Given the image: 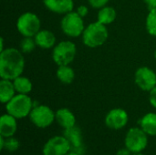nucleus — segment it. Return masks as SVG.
Wrapping results in <instances>:
<instances>
[{
    "instance_id": "nucleus-1",
    "label": "nucleus",
    "mask_w": 156,
    "mask_h": 155,
    "mask_svg": "<svg viewBox=\"0 0 156 155\" xmlns=\"http://www.w3.org/2000/svg\"><path fill=\"white\" fill-rule=\"evenodd\" d=\"M24 54L19 48H5L0 52V77L1 79H15L23 74L25 69Z\"/></svg>"
},
{
    "instance_id": "nucleus-2",
    "label": "nucleus",
    "mask_w": 156,
    "mask_h": 155,
    "mask_svg": "<svg viewBox=\"0 0 156 155\" xmlns=\"http://www.w3.org/2000/svg\"><path fill=\"white\" fill-rule=\"evenodd\" d=\"M109 37V30L107 26L100 23L99 21L89 24L82 35V43L90 48H96L105 44Z\"/></svg>"
},
{
    "instance_id": "nucleus-3",
    "label": "nucleus",
    "mask_w": 156,
    "mask_h": 155,
    "mask_svg": "<svg viewBox=\"0 0 156 155\" xmlns=\"http://www.w3.org/2000/svg\"><path fill=\"white\" fill-rule=\"evenodd\" d=\"M5 106L7 113L20 120L29 116L34 107V100L29 94L16 93Z\"/></svg>"
},
{
    "instance_id": "nucleus-4",
    "label": "nucleus",
    "mask_w": 156,
    "mask_h": 155,
    "mask_svg": "<svg viewBox=\"0 0 156 155\" xmlns=\"http://www.w3.org/2000/svg\"><path fill=\"white\" fill-rule=\"evenodd\" d=\"M77 55V46L71 40H62L52 48L51 57L57 66L70 65Z\"/></svg>"
},
{
    "instance_id": "nucleus-5",
    "label": "nucleus",
    "mask_w": 156,
    "mask_h": 155,
    "mask_svg": "<svg viewBox=\"0 0 156 155\" xmlns=\"http://www.w3.org/2000/svg\"><path fill=\"white\" fill-rule=\"evenodd\" d=\"M86 26L84 18L80 16L75 10L63 15L60 20V28L64 35L69 37H81Z\"/></svg>"
},
{
    "instance_id": "nucleus-6",
    "label": "nucleus",
    "mask_w": 156,
    "mask_h": 155,
    "mask_svg": "<svg viewBox=\"0 0 156 155\" xmlns=\"http://www.w3.org/2000/svg\"><path fill=\"white\" fill-rule=\"evenodd\" d=\"M33 125L39 129H46L55 122V111L48 105L34 101V107L28 116Z\"/></svg>"
},
{
    "instance_id": "nucleus-7",
    "label": "nucleus",
    "mask_w": 156,
    "mask_h": 155,
    "mask_svg": "<svg viewBox=\"0 0 156 155\" xmlns=\"http://www.w3.org/2000/svg\"><path fill=\"white\" fill-rule=\"evenodd\" d=\"M16 26L22 37H34L41 29V20L37 14L33 12H25L18 16Z\"/></svg>"
},
{
    "instance_id": "nucleus-8",
    "label": "nucleus",
    "mask_w": 156,
    "mask_h": 155,
    "mask_svg": "<svg viewBox=\"0 0 156 155\" xmlns=\"http://www.w3.org/2000/svg\"><path fill=\"white\" fill-rule=\"evenodd\" d=\"M148 134L139 126L129 129L124 137V146L133 153H144L148 146Z\"/></svg>"
},
{
    "instance_id": "nucleus-9",
    "label": "nucleus",
    "mask_w": 156,
    "mask_h": 155,
    "mask_svg": "<svg viewBox=\"0 0 156 155\" xmlns=\"http://www.w3.org/2000/svg\"><path fill=\"white\" fill-rule=\"evenodd\" d=\"M134 82L141 90L150 92L156 86V70L147 66L138 68L134 73Z\"/></svg>"
},
{
    "instance_id": "nucleus-10",
    "label": "nucleus",
    "mask_w": 156,
    "mask_h": 155,
    "mask_svg": "<svg viewBox=\"0 0 156 155\" xmlns=\"http://www.w3.org/2000/svg\"><path fill=\"white\" fill-rule=\"evenodd\" d=\"M71 151L69 141L63 135H55L49 138L42 148L43 155H67Z\"/></svg>"
},
{
    "instance_id": "nucleus-11",
    "label": "nucleus",
    "mask_w": 156,
    "mask_h": 155,
    "mask_svg": "<svg viewBox=\"0 0 156 155\" xmlns=\"http://www.w3.org/2000/svg\"><path fill=\"white\" fill-rule=\"evenodd\" d=\"M129 122V114L122 108H113L109 111L104 118L107 128L113 131H120L126 127Z\"/></svg>"
},
{
    "instance_id": "nucleus-12",
    "label": "nucleus",
    "mask_w": 156,
    "mask_h": 155,
    "mask_svg": "<svg viewBox=\"0 0 156 155\" xmlns=\"http://www.w3.org/2000/svg\"><path fill=\"white\" fill-rule=\"evenodd\" d=\"M70 143L71 150L75 151L79 153L83 154L84 152V145H83V137H82V132L80 127L77 125L63 130L62 134Z\"/></svg>"
},
{
    "instance_id": "nucleus-13",
    "label": "nucleus",
    "mask_w": 156,
    "mask_h": 155,
    "mask_svg": "<svg viewBox=\"0 0 156 155\" xmlns=\"http://www.w3.org/2000/svg\"><path fill=\"white\" fill-rule=\"evenodd\" d=\"M44 5L52 13L58 15H65L74 8L73 0H42Z\"/></svg>"
},
{
    "instance_id": "nucleus-14",
    "label": "nucleus",
    "mask_w": 156,
    "mask_h": 155,
    "mask_svg": "<svg viewBox=\"0 0 156 155\" xmlns=\"http://www.w3.org/2000/svg\"><path fill=\"white\" fill-rule=\"evenodd\" d=\"M17 131V119L9 113H5L0 118V135L5 138L15 136Z\"/></svg>"
},
{
    "instance_id": "nucleus-15",
    "label": "nucleus",
    "mask_w": 156,
    "mask_h": 155,
    "mask_svg": "<svg viewBox=\"0 0 156 155\" xmlns=\"http://www.w3.org/2000/svg\"><path fill=\"white\" fill-rule=\"evenodd\" d=\"M55 122L63 129H69L76 125V116L68 108H59L55 111Z\"/></svg>"
},
{
    "instance_id": "nucleus-16",
    "label": "nucleus",
    "mask_w": 156,
    "mask_h": 155,
    "mask_svg": "<svg viewBox=\"0 0 156 155\" xmlns=\"http://www.w3.org/2000/svg\"><path fill=\"white\" fill-rule=\"evenodd\" d=\"M37 48L42 49H51L57 44V38L53 32L48 29L41 28L34 37Z\"/></svg>"
},
{
    "instance_id": "nucleus-17",
    "label": "nucleus",
    "mask_w": 156,
    "mask_h": 155,
    "mask_svg": "<svg viewBox=\"0 0 156 155\" xmlns=\"http://www.w3.org/2000/svg\"><path fill=\"white\" fill-rule=\"evenodd\" d=\"M139 126L148 134V136H156V112H148L144 114L138 122Z\"/></svg>"
},
{
    "instance_id": "nucleus-18",
    "label": "nucleus",
    "mask_w": 156,
    "mask_h": 155,
    "mask_svg": "<svg viewBox=\"0 0 156 155\" xmlns=\"http://www.w3.org/2000/svg\"><path fill=\"white\" fill-rule=\"evenodd\" d=\"M16 94L13 80L1 79L0 80V101L6 104Z\"/></svg>"
},
{
    "instance_id": "nucleus-19",
    "label": "nucleus",
    "mask_w": 156,
    "mask_h": 155,
    "mask_svg": "<svg viewBox=\"0 0 156 155\" xmlns=\"http://www.w3.org/2000/svg\"><path fill=\"white\" fill-rule=\"evenodd\" d=\"M117 18V11L116 9L112 5H105L102 8L98 10L97 15V21L100 23L109 26L112 24Z\"/></svg>"
},
{
    "instance_id": "nucleus-20",
    "label": "nucleus",
    "mask_w": 156,
    "mask_h": 155,
    "mask_svg": "<svg viewBox=\"0 0 156 155\" xmlns=\"http://www.w3.org/2000/svg\"><path fill=\"white\" fill-rule=\"evenodd\" d=\"M56 77L62 84L69 85L75 79V70L70 67V65L58 66L56 70Z\"/></svg>"
},
{
    "instance_id": "nucleus-21",
    "label": "nucleus",
    "mask_w": 156,
    "mask_h": 155,
    "mask_svg": "<svg viewBox=\"0 0 156 155\" xmlns=\"http://www.w3.org/2000/svg\"><path fill=\"white\" fill-rule=\"evenodd\" d=\"M13 83L16 93L29 94L33 90V84L30 79L23 75H20L13 79Z\"/></svg>"
},
{
    "instance_id": "nucleus-22",
    "label": "nucleus",
    "mask_w": 156,
    "mask_h": 155,
    "mask_svg": "<svg viewBox=\"0 0 156 155\" xmlns=\"http://www.w3.org/2000/svg\"><path fill=\"white\" fill-rule=\"evenodd\" d=\"M36 40L33 37H23L19 42V49L23 54H30L37 48Z\"/></svg>"
},
{
    "instance_id": "nucleus-23",
    "label": "nucleus",
    "mask_w": 156,
    "mask_h": 155,
    "mask_svg": "<svg viewBox=\"0 0 156 155\" xmlns=\"http://www.w3.org/2000/svg\"><path fill=\"white\" fill-rule=\"evenodd\" d=\"M145 28L149 35L156 37V7L149 10L145 18Z\"/></svg>"
},
{
    "instance_id": "nucleus-24",
    "label": "nucleus",
    "mask_w": 156,
    "mask_h": 155,
    "mask_svg": "<svg viewBox=\"0 0 156 155\" xmlns=\"http://www.w3.org/2000/svg\"><path fill=\"white\" fill-rule=\"evenodd\" d=\"M20 148V142L15 138V136L5 138V148L4 150L7 151L8 153H16Z\"/></svg>"
},
{
    "instance_id": "nucleus-25",
    "label": "nucleus",
    "mask_w": 156,
    "mask_h": 155,
    "mask_svg": "<svg viewBox=\"0 0 156 155\" xmlns=\"http://www.w3.org/2000/svg\"><path fill=\"white\" fill-rule=\"evenodd\" d=\"M110 0H88L89 5L94 9H101L103 6L107 5Z\"/></svg>"
},
{
    "instance_id": "nucleus-26",
    "label": "nucleus",
    "mask_w": 156,
    "mask_h": 155,
    "mask_svg": "<svg viewBox=\"0 0 156 155\" xmlns=\"http://www.w3.org/2000/svg\"><path fill=\"white\" fill-rule=\"evenodd\" d=\"M80 16H82L83 18L89 14V7H88V5H79L77 8H76V10H75Z\"/></svg>"
},
{
    "instance_id": "nucleus-27",
    "label": "nucleus",
    "mask_w": 156,
    "mask_h": 155,
    "mask_svg": "<svg viewBox=\"0 0 156 155\" xmlns=\"http://www.w3.org/2000/svg\"><path fill=\"white\" fill-rule=\"evenodd\" d=\"M149 102L151 106L156 110V86L149 92Z\"/></svg>"
},
{
    "instance_id": "nucleus-28",
    "label": "nucleus",
    "mask_w": 156,
    "mask_h": 155,
    "mask_svg": "<svg viewBox=\"0 0 156 155\" xmlns=\"http://www.w3.org/2000/svg\"><path fill=\"white\" fill-rule=\"evenodd\" d=\"M133 153L128 149V148H126L125 146L123 147V148H121V149H119L118 151H117V153H116V154L115 155H133Z\"/></svg>"
},
{
    "instance_id": "nucleus-29",
    "label": "nucleus",
    "mask_w": 156,
    "mask_h": 155,
    "mask_svg": "<svg viewBox=\"0 0 156 155\" xmlns=\"http://www.w3.org/2000/svg\"><path fill=\"white\" fill-rule=\"evenodd\" d=\"M143 1L149 10L156 7V0H143Z\"/></svg>"
},
{
    "instance_id": "nucleus-30",
    "label": "nucleus",
    "mask_w": 156,
    "mask_h": 155,
    "mask_svg": "<svg viewBox=\"0 0 156 155\" xmlns=\"http://www.w3.org/2000/svg\"><path fill=\"white\" fill-rule=\"evenodd\" d=\"M5 138L4 136H1L0 135V150L1 151H4V148H5Z\"/></svg>"
},
{
    "instance_id": "nucleus-31",
    "label": "nucleus",
    "mask_w": 156,
    "mask_h": 155,
    "mask_svg": "<svg viewBox=\"0 0 156 155\" xmlns=\"http://www.w3.org/2000/svg\"><path fill=\"white\" fill-rule=\"evenodd\" d=\"M5 48V41H4V37H2L0 38V52L3 51Z\"/></svg>"
},
{
    "instance_id": "nucleus-32",
    "label": "nucleus",
    "mask_w": 156,
    "mask_h": 155,
    "mask_svg": "<svg viewBox=\"0 0 156 155\" xmlns=\"http://www.w3.org/2000/svg\"><path fill=\"white\" fill-rule=\"evenodd\" d=\"M67 155H82V154H81V153H77V152H75V151H72V150H71V151H70V152H69V153H68Z\"/></svg>"
},
{
    "instance_id": "nucleus-33",
    "label": "nucleus",
    "mask_w": 156,
    "mask_h": 155,
    "mask_svg": "<svg viewBox=\"0 0 156 155\" xmlns=\"http://www.w3.org/2000/svg\"><path fill=\"white\" fill-rule=\"evenodd\" d=\"M133 155H145L144 153H133Z\"/></svg>"
},
{
    "instance_id": "nucleus-34",
    "label": "nucleus",
    "mask_w": 156,
    "mask_h": 155,
    "mask_svg": "<svg viewBox=\"0 0 156 155\" xmlns=\"http://www.w3.org/2000/svg\"><path fill=\"white\" fill-rule=\"evenodd\" d=\"M154 58H155L156 60V49L154 50Z\"/></svg>"
}]
</instances>
